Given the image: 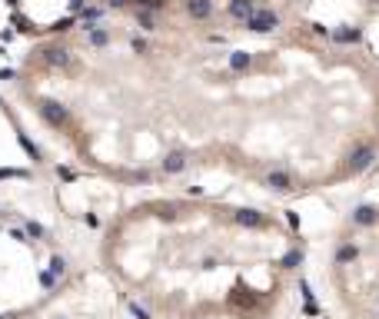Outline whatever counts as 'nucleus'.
Listing matches in <instances>:
<instances>
[{
  "label": "nucleus",
  "instance_id": "obj_5",
  "mask_svg": "<svg viewBox=\"0 0 379 319\" xmlns=\"http://www.w3.org/2000/svg\"><path fill=\"white\" fill-rule=\"evenodd\" d=\"M187 10H190V17L193 20H207L209 14H213V0H190Z\"/></svg>",
  "mask_w": 379,
  "mask_h": 319
},
{
  "label": "nucleus",
  "instance_id": "obj_9",
  "mask_svg": "<svg viewBox=\"0 0 379 319\" xmlns=\"http://www.w3.org/2000/svg\"><path fill=\"white\" fill-rule=\"evenodd\" d=\"M236 220H240L243 226H260V223H263V216H260L256 209H243V213H236Z\"/></svg>",
  "mask_w": 379,
  "mask_h": 319
},
{
  "label": "nucleus",
  "instance_id": "obj_16",
  "mask_svg": "<svg viewBox=\"0 0 379 319\" xmlns=\"http://www.w3.org/2000/svg\"><path fill=\"white\" fill-rule=\"evenodd\" d=\"M300 263H303V253H300V249H293V253H286L283 266H289V269H293V266H300Z\"/></svg>",
  "mask_w": 379,
  "mask_h": 319
},
{
  "label": "nucleus",
  "instance_id": "obj_11",
  "mask_svg": "<svg viewBox=\"0 0 379 319\" xmlns=\"http://www.w3.org/2000/svg\"><path fill=\"white\" fill-rule=\"evenodd\" d=\"M107 40H110V34H107L103 27H94V30H90V37H87V43H90V47H103Z\"/></svg>",
  "mask_w": 379,
  "mask_h": 319
},
{
  "label": "nucleus",
  "instance_id": "obj_22",
  "mask_svg": "<svg viewBox=\"0 0 379 319\" xmlns=\"http://www.w3.org/2000/svg\"><path fill=\"white\" fill-rule=\"evenodd\" d=\"M107 3H114V7H120V3H127V0H107Z\"/></svg>",
  "mask_w": 379,
  "mask_h": 319
},
{
  "label": "nucleus",
  "instance_id": "obj_1",
  "mask_svg": "<svg viewBox=\"0 0 379 319\" xmlns=\"http://www.w3.org/2000/svg\"><path fill=\"white\" fill-rule=\"evenodd\" d=\"M246 27L253 34H269V30L280 27V17H276L273 10H253V17L246 20Z\"/></svg>",
  "mask_w": 379,
  "mask_h": 319
},
{
  "label": "nucleus",
  "instance_id": "obj_4",
  "mask_svg": "<svg viewBox=\"0 0 379 319\" xmlns=\"http://www.w3.org/2000/svg\"><path fill=\"white\" fill-rule=\"evenodd\" d=\"M253 0H229V17L233 20H249L253 17Z\"/></svg>",
  "mask_w": 379,
  "mask_h": 319
},
{
  "label": "nucleus",
  "instance_id": "obj_12",
  "mask_svg": "<svg viewBox=\"0 0 379 319\" xmlns=\"http://www.w3.org/2000/svg\"><path fill=\"white\" fill-rule=\"evenodd\" d=\"M333 37L340 40V43H356L360 40V30H353V27H342V30H336Z\"/></svg>",
  "mask_w": 379,
  "mask_h": 319
},
{
  "label": "nucleus",
  "instance_id": "obj_18",
  "mask_svg": "<svg viewBox=\"0 0 379 319\" xmlns=\"http://www.w3.org/2000/svg\"><path fill=\"white\" fill-rule=\"evenodd\" d=\"M130 313H133L136 319H150V313H147V309H143L140 302H130Z\"/></svg>",
  "mask_w": 379,
  "mask_h": 319
},
{
  "label": "nucleus",
  "instance_id": "obj_10",
  "mask_svg": "<svg viewBox=\"0 0 379 319\" xmlns=\"http://www.w3.org/2000/svg\"><path fill=\"white\" fill-rule=\"evenodd\" d=\"M47 63H50V67H63V63H70V56H67V50H57V47H54V50H47Z\"/></svg>",
  "mask_w": 379,
  "mask_h": 319
},
{
  "label": "nucleus",
  "instance_id": "obj_13",
  "mask_svg": "<svg viewBox=\"0 0 379 319\" xmlns=\"http://www.w3.org/2000/svg\"><path fill=\"white\" fill-rule=\"evenodd\" d=\"M336 260H340V263H353V260H356V246H340V253H336Z\"/></svg>",
  "mask_w": 379,
  "mask_h": 319
},
{
  "label": "nucleus",
  "instance_id": "obj_3",
  "mask_svg": "<svg viewBox=\"0 0 379 319\" xmlns=\"http://www.w3.org/2000/svg\"><path fill=\"white\" fill-rule=\"evenodd\" d=\"M373 156H376V150L373 147H360V150L349 156V167H353V173H360V169H366L369 163H373Z\"/></svg>",
  "mask_w": 379,
  "mask_h": 319
},
{
  "label": "nucleus",
  "instance_id": "obj_14",
  "mask_svg": "<svg viewBox=\"0 0 379 319\" xmlns=\"http://www.w3.org/2000/svg\"><path fill=\"white\" fill-rule=\"evenodd\" d=\"M136 20H140V27L153 30V10H136Z\"/></svg>",
  "mask_w": 379,
  "mask_h": 319
},
{
  "label": "nucleus",
  "instance_id": "obj_19",
  "mask_svg": "<svg viewBox=\"0 0 379 319\" xmlns=\"http://www.w3.org/2000/svg\"><path fill=\"white\" fill-rule=\"evenodd\" d=\"M133 50H136V54H147L150 47H147V40H133Z\"/></svg>",
  "mask_w": 379,
  "mask_h": 319
},
{
  "label": "nucleus",
  "instance_id": "obj_2",
  "mask_svg": "<svg viewBox=\"0 0 379 319\" xmlns=\"http://www.w3.org/2000/svg\"><path fill=\"white\" fill-rule=\"evenodd\" d=\"M40 116H43L47 123H54V127H60V123L67 120V110H63L60 103H54V100H43V103H40Z\"/></svg>",
  "mask_w": 379,
  "mask_h": 319
},
{
  "label": "nucleus",
  "instance_id": "obj_17",
  "mask_svg": "<svg viewBox=\"0 0 379 319\" xmlns=\"http://www.w3.org/2000/svg\"><path fill=\"white\" fill-rule=\"evenodd\" d=\"M163 0H136V10H160Z\"/></svg>",
  "mask_w": 379,
  "mask_h": 319
},
{
  "label": "nucleus",
  "instance_id": "obj_21",
  "mask_svg": "<svg viewBox=\"0 0 379 319\" xmlns=\"http://www.w3.org/2000/svg\"><path fill=\"white\" fill-rule=\"evenodd\" d=\"M50 273H63V260H54V263H50Z\"/></svg>",
  "mask_w": 379,
  "mask_h": 319
},
{
  "label": "nucleus",
  "instance_id": "obj_15",
  "mask_svg": "<svg viewBox=\"0 0 379 319\" xmlns=\"http://www.w3.org/2000/svg\"><path fill=\"white\" fill-rule=\"evenodd\" d=\"M246 63H249V56H246V54H233V56H229V67H233V70H243Z\"/></svg>",
  "mask_w": 379,
  "mask_h": 319
},
{
  "label": "nucleus",
  "instance_id": "obj_6",
  "mask_svg": "<svg viewBox=\"0 0 379 319\" xmlns=\"http://www.w3.org/2000/svg\"><path fill=\"white\" fill-rule=\"evenodd\" d=\"M266 183H269L273 189H293V176L283 173V169H273V173L266 176Z\"/></svg>",
  "mask_w": 379,
  "mask_h": 319
},
{
  "label": "nucleus",
  "instance_id": "obj_7",
  "mask_svg": "<svg viewBox=\"0 0 379 319\" xmlns=\"http://www.w3.org/2000/svg\"><path fill=\"white\" fill-rule=\"evenodd\" d=\"M163 169H167V173H183V169H187V156H183V153H170V156L163 160Z\"/></svg>",
  "mask_w": 379,
  "mask_h": 319
},
{
  "label": "nucleus",
  "instance_id": "obj_8",
  "mask_svg": "<svg viewBox=\"0 0 379 319\" xmlns=\"http://www.w3.org/2000/svg\"><path fill=\"white\" fill-rule=\"evenodd\" d=\"M353 220H356L360 226H369V223H376V209H373V206H360L356 213H353Z\"/></svg>",
  "mask_w": 379,
  "mask_h": 319
},
{
  "label": "nucleus",
  "instance_id": "obj_23",
  "mask_svg": "<svg viewBox=\"0 0 379 319\" xmlns=\"http://www.w3.org/2000/svg\"><path fill=\"white\" fill-rule=\"evenodd\" d=\"M0 319H3V316H0Z\"/></svg>",
  "mask_w": 379,
  "mask_h": 319
},
{
  "label": "nucleus",
  "instance_id": "obj_20",
  "mask_svg": "<svg viewBox=\"0 0 379 319\" xmlns=\"http://www.w3.org/2000/svg\"><path fill=\"white\" fill-rule=\"evenodd\" d=\"M96 17H100V10H87V14H83V23H94Z\"/></svg>",
  "mask_w": 379,
  "mask_h": 319
}]
</instances>
